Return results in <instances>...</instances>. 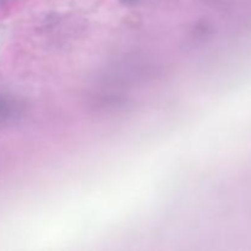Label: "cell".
I'll return each mask as SVG.
<instances>
[{
	"mask_svg": "<svg viewBox=\"0 0 251 251\" xmlns=\"http://www.w3.org/2000/svg\"><path fill=\"white\" fill-rule=\"evenodd\" d=\"M123 1H126V2H129V1H135V0H123Z\"/></svg>",
	"mask_w": 251,
	"mask_h": 251,
	"instance_id": "6da1fadb",
	"label": "cell"
}]
</instances>
